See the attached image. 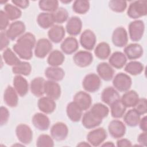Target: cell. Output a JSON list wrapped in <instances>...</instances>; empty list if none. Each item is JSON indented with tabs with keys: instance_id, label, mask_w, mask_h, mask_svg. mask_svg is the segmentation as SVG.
I'll return each instance as SVG.
<instances>
[{
	"instance_id": "6da1fadb",
	"label": "cell",
	"mask_w": 147,
	"mask_h": 147,
	"mask_svg": "<svg viewBox=\"0 0 147 147\" xmlns=\"http://www.w3.org/2000/svg\"><path fill=\"white\" fill-rule=\"evenodd\" d=\"M36 37L30 32L20 36L13 45V51L18 56L24 60H29L33 56L32 49L36 44Z\"/></svg>"
},
{
	"instance_id": "7a4b0ae2",
	"label": "cell",
	"mask_w": 147,
	"mask_h": 147,
	"mask_svg": "<svg viewBox=\"0 0 147 147\" xmlns=\"http://www.w3.org/2000/svg\"><path fill=\"white\" fill-rule=\"evenodd\" d=\"M127 16L133 19H137L147 14V1H136L131 3L127 11Z\"/></svg>"
},
{
	"instance_id": "3957f363",
	"label": "cell",
	"mask_w": 147,
	"mask_h": 147,
	"mask_svg": "<svg viewBox=\"0 0 147 147\" xmlns=\"http://www.w3.org/2000/svg\"><path fill=\"white\" fill-rule=\"evenodd\" d=\"M132 84L131 78L126 74H117L113 79V84L114 88L120 92H126L130 88Z\"/></svg>"
},
{
	"instance_id": "277c9868",
	"label": "cell",
	"mask_w": 147,
	"mask_h": 147,
	"mask_svg": "<svg viewBox=\"0 0 147 147\" xmlns=\"http://www.w3.org/2000/svg\"><path fill=\"white\" fill-rule=\"evenodd\" d=\"M128 29L131 40L133 41H138L143 36L145 25L142 20H135L129 24Z\"/></svg>"
},
{
	"instance_id": "5b68a950",
	"label": "cell",
	"mask_w": 147,
	"mask_h": 147,
	"mask_svg": "<svg viewBox=\"0 0 147 147\" xmlns=\"http://www.w3.org/2000/svg\"><path fill=\"white\" fill-rule=\"evenodd\" d=\"M82 85L86 91L95 92L100 87L101 82L100 78L95 74H89L84 77Z\"/></svg>"
},
{
	"instance_id": "8992f818",
	"label": "cell",
	"mask_w": 147,
	"mask_h": 147,
	"mask_svg": "<svg viewBox=\"0 0 147 147\" xmlns=\"http://www.w3.org/2000/svg\"><path fill=\"white\" fill-rule=\"evenodd\" d=\"M106 138L107 133L103 127L92 130L87 136V140L88 143L94 146H99Z\"/></svg>"
},
{
	"instance_id": "52a82bcc",
	"label": "cell",
	"mask_w": 147,
	"mask_h": 147,
	"mask_svg": "<svg viewBox=\"0 0 147 147\" xmlns=\"http://www.w3.org/2000/svg\"><path fill=\"white\" fill-rule=\"evenodd\" d=\"M16 134L18 140L25 145L29 144L33 138V132L30 127L25 124H20L16 129Z\"/></svg>"
},
{
	"instance_id": "ba28073f",
	"label": "cell",
	"mask_w": 147,
	"mask_h": 147,
	"mask_svg": "<svg viewBox=\"0 0 147 147\" xmlns=\"http://www.w3.org/2000/svg\"><path fill=\"white\" fill-rule=\"evenodd\" d=\"M52 44L47 38L39 39L36 44L34 49L35 56L40 59L44 58L52 50Z\"/></svg>"
},
{
	"instance_id": "9c48e42d",
	"label": "cell",
	"mask_w": 147,
	"mask_h": 147,
	"mask_svg": "<svg viewBox=\"0 0 147 147\" xmlns=\"http://www.w3.org/2000/svg\"><path fill=\"white\" fill-rule=\"evenodd\" d=\"M112 42L117 47H125L128 41V36L126 29L123 27L117 28L112 34Z\"/></svg>"
},
{
	"instance_id": "30bf717a",
	"label": "cell",
	"mask_w": 147,
	"mask_h": 147,
	"mask_svg": "<svg viewBox=\"0 0 147 147\" xmlns=\"http://www.w3.org/2000/svg\"><path fill=\"white\" fill-rule=\"evenodd\" d=\"M73 60L77 66L83 68L91 64L93 60V56L88 51H80L74 55Z\"/></svg>"
},
{
	"instance_id": "8fae6325",
	"label": "cell",
	"mask_w": 147,
	"mask_h": 147,
	"mask_svg": "<svg viewBox=\"0 0 147 147\" xmlns=\"http://www.w3.org/2000/svg\"><path fill=\"white\" fill-rule=\"evenodd\" d=\"M96 41L95 33L90 29L85 30L80 37V43L85 49L90 51L93 49Z\"/></svg>"
},
{
	"instance_id": "7c38bea8",
	"label": "cell",
	"mask_w": 147,
	"mask_h": 147,
	"mask_svg": "<svg viewBox=\"0 0 147 147\" xmlns=\"http://www.w3.org/2000/svg\"><path fill=\"white\" fill-rule=\"evenodd\" d=\"M68 134V127L63 122H57L55 123L51 129V136L56 141H62L65 140L67 138Z\"/></svg>"
},
{
	"instance_id": "4fadbf2b",
	"label": "cell",
	"mask_w": 147,
	"mask_h": 147,
	"mask_svg": "<svg viewBox=\"0 0 147 147\" xmlns=\"http://www.w3.org/2000/svg\"><path fill=\"white\" fill-rule=\"evenodd\" d=\"M108 130L110 136L114 138L122 137L126 132V126L124 123L119 120L111 121L108 126Z\"/></svg>"
},
{
	"instance_id": "5bb4252c",
	"label": "cell",
	"mask_w": 147,
	"mask_h": 147,
	"mask_svg": "<svg viewBox=\"0 0 147 147\" xmlns=\"http://www.w3.org/2000/svg\"><path fill=\"white\" fill-rule=\"evenodd\" d=\"M25 25L21 21H17L12 22L9 26L6 34L11 40H14L17 37L20 36L25 31Z\"/></svg>"
},
{
	"instance_id": "9a60e30c",
	"label": "cell",
	"mask_w": 147,
	"mask_h": 147,
	"mask_svg": "<svg viewBox=\"0 0 147 147\" xmlns=\"http://www.w3.org/2000/svg\"><path fill=\"white\" fill-rule=\"evenodd\" d=\"M61 87L55 81L47 80L44 83V93L53 100L58 99L61 95Z\"/></svg>"
},
{
	"instance_id": "2e32d148",
	"label": "cell",
	"mask_w": 147,
	"mask_h": 147,
	"mask_svg": "<svg viewBox=\"0 0 147 147\" xmlns=\"http://www.w3.org/2000/svg\"><path fill=\"white\" fill-rule=\"evenodd\" d=\"M74 102L83 111L88 110L92 103V98L87 92L79 91L74 97Z\"/></svg>"
},
{
	"instance_id": "e0dca14e",
	"label": "cell",
	"mask_w": 147,
	"mask_h": 147,
	"mask_svg": "<svg viewBox=\"0 0 147 147\" xmlns=\"http://www.w3.org/2000/svg\"><path fill=\"white\" fill-rule=\"evenodd\" d=\"M82 122L84 127L90 129L98 126L102 122V119L99 118L90 110L84 114Z\"/></svg>"
},
{
	"instance_id": "ac0fdd59",
	"label": "cell",
	"mask_w": 147,
	"mask_h": 147,
	"mask_svg": "<svg viewBox=\"0 0 147 147\" xmlns=\"http://www.w3.org/2000/svg\"><path fill=\"white\" fill-rule=\"evenodd\" d=\"M65 28L67 32L69 35L73 36H77L81 32L82 22L78 17H72L68 20Z\"/></svg>"
},
{
	"instance_id": "d6986e66",
	"label": "cell",
	"mask_w": 147,
	"mask_h": 147,
	"mask_svg": "<svg viewBox=\"0 0 147 147\" xmlns=\"http://www.w3.org/2000/svg\"><path fill=\"white\" fill-rule=\"evenodd\" d=\"M13 86L17 94L21 96L26 95L29 90V84L26 80L21 75H16L13 79Z\"/></svg>"
},
{
	"instance_id": "ffe728a7",
	"label": "cell",
	"mask_w": 147,
	"mask_h": 147,
	"mask_svg": "<svg viewBox=\"0 0 147 147\" xmlns=\"http://www.w3.org/2000/svg\"><path fill=\"white\" fill-rule=\"evenodd\" d=\"M65 31L63 26L53 25L48 32V36L51 41L55 43H59L64 38Z\"/></svg>"
},
{
	"instance_id": "44dd1931",
	"label": "cell",
	"mask_w": 147,
	"mask_h": 147,
	"mask_svg": "<svg viewBox=\"0 0 147 147\" xmlns=\"http://www.w3.org/2000/svg\"><path fill=\"white\" fill-rule=\"evenodd\" d=\"M101 99L105 103L110 106L116 100L120 99V96L114 88L108 87L105 88L102 91Z\"/></svg>"
},
{
	"instance_id": "7402d4cb",
	"label": "cell",
	"mask_w": 147,
	"mask_h": 147,
	"mask_svg": "<svg viewBox=\"0 0 147 147\" xmlns=\"http://www.w3.org/2000/svg\"><path fill=\"white\" fill-rule=\"evenodd\" d=\"M32 122L36 128L42 131L47 130L50 125L49 118L46 115L40 113H36L33 115Z\"/></svg>"
},
{
	"instance_id": "603a6c76",
	"label": "cell",
	"mask_w": 147,
	"mask_h": 147,
	"mask_svg": "<svg viewBox=\"0 0 147 147\" xmlns=\"http://www.w3.org/2000/svg\"><path fill=\"white\" fill-rule=\"evenodd\" d=\"M96 71L99 77L105 81L111 80L114 74V71L112 67L105 62L99 63L97 65Z\"/></svg>"
},
{
	"instance_id": "cb8c5ba5",
	"label": "cell",
	"mask_w": 147,
	"mask_h": 147,
	"mask_svg": "<svg viewBox=\"0 0 147 147\" xmlns=\"http://www.w3.org/2000/svg\"><path fill=\"white\" fill-rule=\"evenodd\" d=\"M37 106L39 110L45 114H51L56 109L55 100L48 96L40 98L38 100Z\"/></svg>"
},
{
	"instance_id": "d4e9b609",
	"label": "cell",
	"mask_w": 147,
	"mask_h": 147,
	"mask_svg": "<svg viewBox=\"0 0 147 147\" xmlns=\"http://www.w3.org/2000/svg\"><path fill=\"white\" fill-rule=\"evenodd\" d=\"M124 53L129 59L135 60L140 58L142 55L143 48L138 44H130L125 47Z\"/></svg>"
},
{
	"instance_id": "484cf974",
	"label": "cell",
	"mask_w": 147,
	"mask_h": 147,
	"mask_svg": "<svg viewBox=\"0 0 147 147\" xmlns=\"http://www.w3.org/2000/svg\"><path fill=\"white\" fill-rule=\"evenodd\" d=\"M3 99L5 103L10 107H15L17 106L18 97L14 88L9 86L6 88L3 94Z\"/></svg>"
},
{
	"instance_id": "4316f807",
	"label": "cell",
	"mask_w": 147,
	"mask_h": 147,
	"mask_svg": "<svg viewBox=\"0 0 147 147\" xmlns=\"http://www.w3.org/2000/svg\"><path fill=\"white\" fill-rule=\"evenodd\" d=\"M60 47L64 53L71 55L78 49V41L76 38L74 37H68L62 42Z\"/></svg>"
},
{
	"instance_id": "83f0119b",
	"label": "cell",
	"mask_w": 147,
	"mask_h": 147,
	"mask_svg": "<svg viewBox=\"0 0 147 147\" xmlns=\"http://www.w3.org/2000/svg\"><path fill=\"white\" fill-rule=\"evenodd\" d=\"M83 110L73 101L69 103L66 108V112L69 119L74 122L80 121L82 118Z\"/></svg>"
},
{
	"instance_id": "f1b7e54d",
	"label": "cell",
	"mask_w": 147,
	"mask_h": 147,
	"mask_svg": "<svg viewBox=\"0 0 147 147\" xmlns=\"http://www.w3.org/2000/svg\"><path fill=\"white\" fill-rule=\"evenodd\" d=\"M45 80L41 77H37L33 79L30 84L31 92L36 96L40 97L42 96L44 93Z\"/></svg>"
},
{
	"instance_id": "f546056e",
	"label": "cell",
	"mask_w": 147,
	"mask_h": 147,
	"mask_svg": "<svg viewBox=\"0 0 147 147\" xmlns=\"http://www.w3.org/2000/svg\"><path fill=\"white\" fill-rule=\"evenodd\" d=\"M127 61V59L124 53L121 52H114L109 58V62L111 67L117 69H121L124 67Z\"/></svg>"
},
{
	"instance_id": "4dcf8cb0",
	"label": "cell",
	"mask_w": 147,
	"mask_h": 147,
	"mask_svg": "<svg viewBox=\"0 0 147 147\" xmlns=\"http://www.w3.org/2000/svg\"><path fill=\"white\" fill-rule=\"evenodd\" d=\"M45 76L50 80L59 82L61 80L64 76V70L58 67H49L45 70Z\"/></svg>"
},
{
	"instance_id": "1f68e13d",
	"label": "cell",
	"mask_w": 147,
	"mask_h": 147,
	"mask_svg": "<svg viewBox=\"0 0 147 147\" xmlns=\"http://www.w3.org/2000/svg\"><path fill=\"white\" fill-rule=\"evenodd\" d=\"M138 94L134 90L126 91L122 96L121 100L126 107H134L139 100Z\"/></svg>"
},
{
	"instance_id": "d6a6232c",
	"label": "cell",
	"mask_w": 147,
	"mask_h": 147,
	"mask_svg": "<svg viewBox=\"0 0 147 147\" xmlns=\"http://www.w3.org/2000/svg\"><path fill=\"white\" fill-rule=\"evenodd\" d=\"M38 25L43 29L51 28L55 23L52 13H41L37 18Z\"/></svg>"
},
{
	"instance_id": "836d02e7",
	"label": "cell",
	"mask_w": 147,
	"mask_h": 147,
	"mask_svg": "<svg viewBox=\"0 0 147 147\" xmlns=\"http://www.w3.org/2000/svg\"><path fill=\"white\" fill-rule=\"evenodd\" d=\"M65 59L64 54L59 50H54L49 53L47 62L52 67H58L61 65Z\"/></svg>"
},
{
	"instance_id": "e575fe53",
	"label": "cell",
	"mask_w": 147,
	"mask_h": 147,
	"mask_svg": "<svg viewBox=\"0 0 147 147\" xmlns=\"http://www.w3.org/2000/svg\"><path fill=\"white\" fill-rule=\"evenodd\" d=\"M111 53V49L109 44L105 42L99 43L96 47L94 53L99 59L105 60L109 57Z\"/></svg>"
},
{
	"instance_id": "d590c367",
	"label": "cell",
	"mask_w": 147,
	"mask_h": 147,
	"mask_svg": "<svg viewBox=\"0 0 147 147\" xmlns=\"http://www.w3.org/2000/svg\"><path fill=\"white\" fill-rule=\"evenodd\" d=\"M123 121L129 126L135 127L139 124L140 115L134 109H130L124 115Z\"/></svg>"
},
{
	"instance_id": "8d00e7d4",
	"label": "cell",
	"mask_w": 147,
	"mask_h": 147,
	"mask_svg": "<svg viewBox=\"0 0 147 147\" xmlns=\"http://www.w3.org/2000/svg\"><path fill=\"white\" fill-rule=\"evenodd\" d=\"M111 114L113 118H120L124 115L126 107L123 105L121 99L117 100L110 106Z\"/></svg>"
},
{
	"instance_id": "74e56055",
	"label": "cell",
	"mask_w": 147,
	"mask_h": 147,
	"mask_svg": "<svg viewBox=\"0 0 147 147\" xmlns=\"http://www.w3.org/2000/svg\"><path fill=\"white\" fill-rule=\"evenodd\" d=\"M31 71V65L26 61H21L19 64L13 66L12 68L13 72L18 75L28 76L30 75Z\"/></svg>"
},
{
	"instance_id": "f35d334b",
	"label": "cell",
	"mask_w": 147,
	"mask_h": 147,
	"mask_svg": "<svg viewBox=\"0 0 147 147\" xmlns=\"http://www.w3.org/2000/svg\"><path fill=\"white\" fill-rule=\"evenodd\" d=\"M41 10L49 13H53L59 8V1L57 0H41L38 2Z\"/></svg>"
},
{
	"instance_id": "ab89813d",
	"label": "cell",
	"mask_w": 147,
	"mask_h": 147,
	"mask_svg": "<svg viewBox=\"0 0 147 147\" xmlns=\"http://www.w3.org/2000/svg\"><path fill=\"white\" fill-rule=\"evenodd\" d=\"M124 70L132 75L140 74L144 70L143 64L137 61H132L126 64Z\"/></svg>"
},
{
	"instance_id": "60d3db41",
	"label": "cell",
	"mask_w": 147,
	"mask_h": 147,
	"mask_svg": "<svg viewBox=\"0 0 147 147\" xmlns=\"http://www.w3.org/2000/svg\"><path fill=\"white\" fill-rule=\"evenodd\" d=\"M2 57L5 63L10 66H15L21 61L10 48H6L3 51Z\"/></svg>"
},
{
	"instance_id": "b9f144b4",
	"label": "cell",
	"mask_w": 147,
	"mask_h": 147,
	"mask_svg": "<svg viewBox=\"0 0 147 147\" xmlns=\"http://www.w3.org/2000/svg\"><path fill=\"white\" fill-rule=\"evenodd\" d=\"M4 10L6 14L10 21L17 20L22 15V12L18 7L10 3L6 4L4 7Z\"/></svg>"
},
{
	"instance_id": "7bdbcfd3",
	"label": "cell",
	"mask_w": 147,
	"mask_h": 147,
	"mask_svg": "<svg viewBox=\"0 0 147 147\" xmlns=\"http://www.w3.org/2000/svg\"><path fill=\"white\" fill-rule=\"evenodd\" d=\"M90 9V2L86 0H76L72 5L73 10L80 14L86 13Z\"/></svg>"
},
{
	"instance_id": "ee69618b",
	"label": "cell",
	"mask_w": 147,
	"mask_h": 147,
	"mask_svg": "<svg viewBox=\"0 0 147 147\" xmlns=\"http://www.w3.org/2000/svg\"><path fill=\"white\" fill-rule=\"evenodd\" d=\"M94 114L101 119H103L107 117L109 110V108L105 105L100 103L94 104L90 110Z\"/></svg>"
},
{
	"instance_id": "f6af8a7d",
	"label": "cell",
	"mask_w": 147,
	"mask_h": 147,
	"mask_svg": "<svg viewBox=\"0 0 147 147\" xmlns=\"http://www.w3.org/2000/svg\"><path fill=\"white\" fill-rule=\"evenodd\" d=\"M55 22L62 24L65 22L68 18V13L64 7H59L55 12L52 13Z\"/></svg>"
},
{
	"instance_id": "bcb514c9",
	"label": "cell",
	"mask_w": 147,
	"mask_h": 147,
	"mask_svg": "<svg viewBox=\"0 0 147 147\" xmlns=\"http://www.w3.org/2000/svg\"><path fill=\"white\" fill-rule=\"evenodd\" d=\"M109 6L113 11L122 13L125 11L127 7V2L125 1L112 0L109 1Z\"/></svg>"
},
{
	"instance_id": "7dc6e473",
	"label": "cell",
	"mask_w": 147,
	"mask_h": 147,
	"mask_svg": "<svg viewBox=\"0 0 147 147\" xmlns=\"http://www.w3.org/2000/svg\"><path fill=\"white\" fill-rule=\"evenodd\" d=\"M36 146L38 147H52L54 146V142L51 136L48 134H41L36 142Z\"/></svg>"
},
{
	"instance_id": "c3c4849f",
	"label": "cell",
	"mask_w": 147,
	"mask_h": 147,
	"mask_svg": "<svg viewBox=\"0 0 147 147\" xmlns=\"http://www.w3.org/2000/svg\"><path fill=\"white\" fill-rule=\"evenodd\" d=\"M134 109L141 115L146 114V99L145 98L139 99L137 103L134 107Z\"/></svg>"
},
{
	"instance_id": "681fc988",
	"label": "cell",
	"mask_w": 147,
	"mask_h": 147,
	"mask_svg": "<svg viewBox=\"0 0 147 147\" xmlns=\"http://www.w3.org/2000/svg\"><path fill=\"white\" fill-rule=\"evenodd\" d=\"M0 29L3 31L6 29L9 23V19L6 14L5 12L3 10L0 11Z\"/></svg>"
},
{
	"instance_id": "f907efd6",
	"label": "cell",
	"mask_w": 147,
	"mask_h": 147,
	"mask_svg": "<svg viewBox=\"0 0 147 147\" xmlns=\"http://www.w3.org/2000/svg\"><path fill=\"white\" fill-rule=\"evenodd\" d=\"M9 112L7 108L3 106L1 107V125H5L8 121Z\"/></svg>"
},
{
	"instance_id": "816d5d0a",
	"label": "cell",
	"mask_w": 147,
	"mask_h": 147,
	"mask_svg": "<svg viewBox=\"0 0 147 147\" xmlns=\"http://www.w3.org/2000/svg\"><path fill=\"white\" fill-rule=\"evenodd\" d=\"M9 43V38L6 34V32L2 31L1 32V51L6 48Z\"/></svg>"
},
{
	"instance_id": "f5cc1de1",
	"label": "cell",
	"mask_w": 147,
	"mask_h": 147,
	"mask_svg": "<svg viewBox=\"0 0 147 147\" xmlns=\"http://www.w3.org/2000/svg\"><path fill=\"white\" fill-rule=\"evenodd\" d=\"M11 2L17 7L21 9H26L28 7L29 4V1L27 0H12Z\"/></svg>"
},
{
	"instance_id": "db71d44e",
	"label": "cell",
	"mask_w": 147,
	"mask_h": 147,
	"mask_svg": "<svg viewBox=\"0 0 147 147\" xmlns=\"http://www.w3.org/2000/svg\"><path fill=\"white\" fill-rule=\"evenodd\" d=\"M137 141L138 143L141 145V146H146L147 144V134L146 131H144L143 133H141L139 134Z\"/></svg>"
},
{
	"instance_id": "11a10c76",
	"label": "cell",
	"mask_w": 147,
	"mask_h": 147,
	"mask_svg": "<svg viewBox=\"0 0 147 147\" xmlns=\"http://www.w3.org/2000/svg\"><path fill=\"white\" fill-rule=\"evenodd\" d=\"M131 142L125 138H122V139H119V140L117 141V146L118 147H125V146H131Z\"/></svg>"
},
{
	"instance_id": "9f6ffc18",
	"label": "cell",
	"mask_w": 147,
	"mask_h": 147,
	"mask_svg": "<svg viewBox=\"0 0 147 147\" xmlns=\"http://www.w3.org/2000/svg\"><path fill=\"white\" fill-rule=\"evenodd\" d=\"M140 127L143 131H147V125H146V116H144L142 119H140Z\"/></svg>"
},
{
	"instance_id": "6f0895ef",
	"label": "cell",
	"mask_w": 147,
	"mask_h": 147,
	"mask_svg": "<svg viewBox=\"0 0 147 147\" xmlns=\"http://www.w3.org/2000/svg\"><path fill=\"white\" fill-rule=\"evenodd\" d=\"M78 146H91V145L89 144L88 143H87L86 142H82L80 144H78Z\"/></svg>"
},
{
	"instance_id": "680465c9",
	"label": "cell",
	"mask_w": 147,
	"mask_h": 147,
	"mask_svg": "<svg viewBox=\"0 0 147 147\" xmlns=\"http://www.w3.org/2000/svg\"><path fill=\"white\" fill-rule=\"evenodd\" d=\"M102 146H114V144L112 142H106L102 145Z\"/></svg>"
},
{
	"instance_id": "91938a15",
	"label": "cell",
	"mask_w": 147,
	"mask_h": 147,
	"mask_svg": "<svg viewBox=\"0 0 147 147\" xmlns=\"http://www.w3.org/2000/svg\"><path fill=\"white\" fill-rule=\"evenodd\" d=\"M72 1H61V2H63V3H69V2H71Z\"/></svg>"
}]
</instances>
